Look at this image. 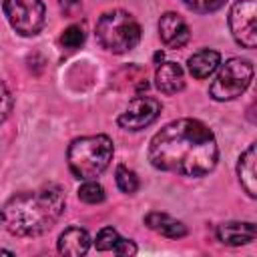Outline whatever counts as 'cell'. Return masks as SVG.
I'll return each mask as SVG.
<instances>
[{
	"instance_id": "d4e9b609",
	"label": "cell",
	"mask_w": 257,
	"mask_h": 257,
	"mask_svg": "<svg viewBox=\"0 0 257 257\" xmlns=\"http://www.w3.org/2000/svg\"><path fill=\"white\" fill-rule=\"evenodd\" d=\"M0 255H12V251H6V249H0Z\"/></svg>"
},
{
	"instance_id": "4fadbf2b",
	"label": "cell",
	"mask_w": 257,
	"mask_h": 257,
	"mask_svg": "<svg viewBox=\"0 0 257 257\" xmlns=\"http://www.w3.org/2000/svg\"><path fill=\"white\" fill-rule=\"evenodd\" d=\"M88 247H90V237L80 227H68L58 237V251L62 255L80 257V255H84L88 251Z\"/></svg>"
},
{
	"instance_id": "603a6c76",
	"label": "cell",
	"mask_w": 257,
	"mask_h": 257,
	"mask_svg": "<svg viewBox=\"0 0 257 257\" xmlns=\"http://www.w3.org/2000/svg\"><path fill=\"white\" fill-rule=\"evenodd\" d=\"M78 2H80V0H58L60 8H62V10H66V12H68V10H72L74 6H78Z\"/></svg>"
},
{
	"instance_id": "7a4b0ae2",
	"label": "cell",
	"mask_w": 257,
	"mask_h": 257,
	"mask_svg": "<svg viewBox=\"0 0 257 257\" xmlns=\"http://www.w3.org/2000/svg\"><path fill=\"white\" fill-rule=\"evenodd\" d=\"M66 197L62 187L46 185L10 197L0 209V223L16 237H36L46 233L64 213Z\"/></svg>"
},
{
	"instance_id": "e0dca14e",
	"label": "cell",
	"mask_w": 257,
	"mask_h": 257,
	"mask_svg": "<svg viewBox=\"0 0 257 257\" xmlns=\"http://www.w3.org/2000/svg\"><path fill=\"white\" fill-rule=\"evenodd\" d=\"M84 38H86L84 26H82V24H70V26L62 32L60 42H62V46H64V48H68V50H76V48H80V46H82Z\"/></svg>"
},
{
	"instance_id": "2e32d148",
	"label": "cell",
	"mask_w": 257,
	"mask_h": 257,
	"mask_svg": "<svg viewBox=\"0 0 257 257\" xmlns=\"http://www.w3.org/2000/svg\"><path fill=\"white\" fill-rule=\"evenodd\" d=\"M120 241H122V237L118 235L116 229L104 227V229L98 231V235H96V239H94V247H96L98 251H116V247H118Z\"/></svg>"
},
{
	"instance_id": "5bb4252c",
	"label": "cell",
	"mask_w": 257,
	"mask_h": 257,
	"mask_svg": "<svg viewBox=\"0 0 257 257\" xmlns=\"http://www.w3.org/2000/svg\"><path fill=\"white\" fill-rule=\"evenodd\" d=\"M255 161H257V149L255 145H249V149L239 157L237 163V175H239V183L245 189V193L249 197L257 195V173H255Z\"/></svg>"
},
{
	"instance_id": "30bf717a",
	"label": "cell",
	"mask_w": 257,
	"mask_h": 257,
	"mask_svg": "<svg viewBox=\"0 0 257 257\" xmlns=\"http://www.w3.org/2000/svg\"><path fill=\"white\" fill-rule=\"evenodd\" d=\"M217 239L225 245L239 247L255 239V223L251 221H229L217 227Z\"/></svg>"
},
{
	"instance_id": "7402d4cb",
	"label": "cell",
	"mask_w": 257,
	"mask_h": 257,
	"mask_svg": "<svg viewBox=\"0 0 257 257\" xmlns=\"http://www.w3.org/2000/svg\"><path fill=\"white\" fill-rule=\"evenodd\" d=\"M114 253H116V255H135V253H137V245H135L131 239H122V241L118 243V247H116Z\"/></svg>"
},
{
	"instance_id": "cb8c5ba5",
	"label": "cell",
	"mask_w": 257,
	"mask_h": 257,
	"mask_svg": "<svg viewBox=\"0 0 257 257\" xmlns=\"http://www.w3.org/2000/svg\"><path fill=\"white\" fill-rule=\"evenodd\" d=\"M155 60H157V62L163 60V52H157V54H155Z\"/></svg>"
},
{
	"instance_id": "6da1fadb",
	"label": "cell",
	"mask_w": 257,
	"mask_h": 257,
	"mask_svg": "<svg viewBox=\"0 0 257 257\" xmlns=\"http://www.w3.org/2000/svg\"><path fill=\"white\" fill-rule=\"evenodd\" d=\"M149 161L155 169L183 177H203L219 161L213 131L197 118H179L165 124L149 145Z\"/></svg>"
},
{
	"instance_id": "ffe728a7",
	"label": "cell",
	"mask_w": 257,
	"mask_h": 257,
	"mask_svg": "<svg viewBox=\"0 0 257 257\" xmlns=\"http://www.w3.org/2000/svg\"><path fill=\"white\" fill-rule=\"evenodd\" d=\"M191 10L195 12H215L219 10L227 0H183Z\"/></svg>"
},
{
	"instance_id": "ac0fdd59",
	"label": "cell",
	"mask_w": 257,
	"mask_h": 257,
	"mask_svg": "<svg viewBox=\"0 0 257 257\" xmlns=\"http://www.w3.org/2000/svg\"><path fill=\"white\" fill-rule=\"evenodd\" d=\"M116 185H118V189L122 191V193H126V195H133L137 189H139V177H137V173L135 171H131L128 167H124V165H120V167H116Z\"/></svg>"
},
{
	"instance_id": "5b68a950",
	"label": "cell",
	"mask_w": 257,
	"mask_h": 257,
	"mask_svg": "<svg viewBox=\"0 0 257 257\" xmlns=\"http://www.w3.org/2000/svg\"><path fill=\"white\" fill-rule=\"evenodd\" d=\"M253 78V64L245 58H229L221 64L215 80L209 86V94L215 100H233L241 96Z\"/></svg>"
},
{
	"instance_id": "44dd1931",
	"label": "cell",
	"mask_w": 257,
	"mask_h": 257,
	"mask_svg": "<svg viewBox=\"0 0 257 257\" xmlns=\"http://www.w3.org/2000/svg\"><path fill=\"white\" fill-rule=\"evenodd\" d=\"M10 110H12V94L6 88V84L0 82V122H4L8 118Z\"/></svg>"
},
{
	"instance_id": "9a60e30c",
	"label": "cell",
	"mask_w": 257,
	"mask_h": 257,
	"mask_svg": "<svg viewBox=\"0 0 257 257\" xmlns=\"http://www.w3.org/2000/svg\"><path fill=\"white\" fill-rule=\"evenodd\" d=\"M219 64H221V54L217 50H209V48H203V50L195 52L187 60L189 72L195 78H207V76H211L219 68Z\"/></svg>"
},
{
	"instance_id": "ba28073f",
	"label": "cell",
	"mask_w": 257,
	"mask_h": 257,
	"mask_svg": "<svg viewBox=\"0 0 257 257\" xmlns=\"http://www.w3.org/2000/svg\"><path fill=\"white\" fill-rule=\"evenodd\" d=\"M161 114V102L153 96H137L128 102L118 116V126L124 131H143L153 124Z\"/></svg>"
},
{
	"instance_id": "9c48e42d",
	"label": "cell",
	"mask_w": 257,
	"mask_h": 257,
	"mask_svg": "<svg viewBox=\"0 0 257 257\" xmlns=\"http://www.w3.org/2000/svg\"><path fill=\"white\" fill-rule=\"evenodd\" d=\"M159 36L167 48H181L189 42L191 30L177 12H165L159 20Z\"/></svg>"
},
{
	"instance_id": "8fae6325",
	"label": "cell",
	"mask_w": 257,
	"mask_h": 257,
	"mask_svg": "<svg viewBox=\"0 0 257 257\" xmlns=\"http://www.w3.org/2000/svg\"><path fill=\"white\" fill-rule=\"evenodd\" d=\"M155 84L165 94H177L185 86L183 68L177 62H163V64H159L157 72H155Z\"/></svg>"
},
{
	"instance_id": "8992f818",
	"label": "cell",
	"mask_w": 257,
	"mask_h": 257,
	"mask_svg": "<svg viewBox=\"0 0 257 257\" xmlns=\"http://www.w3.org/2000/svg\"><path fill=\"white\" fill-rule=\"evenodd\" d=\"M4 14L20 36H34L44 26L42 0H4Z\"/></svg>"
},
{
	"instance_id": "52a82bcc",
	"label": "cell",
	"mask_w": 257,
	"mask_h": 257,
	"mask_svg": "<svg viewBox=\"0 0 257 257\" xmlns=\"http://www.w3.org/2000/svg\"><path fill=\"white\" fill-rule=\"evenodd\" d=\"M229 28L237 44L243 48L257 46V2L237 0L229 12Z\"/></svg>"
},
{
	"instance_id": "7c38bea8",
	"label": "cell",
	"mask_w": 257,
	"mask_h": 257,
	"mask_svg": "<svg viewBox=\"0 0 257 257\" xmlns=\"http://www.w3.org/2000/svg\"><path fill=\"white\" fill-rule=\"evenodd\" d=\"M145 225L151 231H155L163 237H169V239H181L187 235V227L179 219H175L167 213H159V211H151L145 217Z\"/></svg>"
},
{
	"instance_id": "277c9868",
	"label": "cell",
	"mask_w": 257,
	"mask_h": 257,
	"mask_svg": "<svg viewBox=\"0 0 257 257\" xmlns=\"http://www.w3.org/2000/svg\"><path fill=\"white\" fill-rule=\"evenodd\" d=\"M96 38L108 52L124 54L139 44L141 26L133 14L124 10H110L96 22Z\"/></svg>"
},
{
	"instance_id": "3957f363",
	"label": "cell",
	"mask_w": 257,
	"mask_h": 257,
	"mask_svg": "<svg viewBox=\"0 0 257 257\" xmlns=\"http://www.w3.org/2000/svg\"><path fill=\"white\" fill-rule=\"evenodd\" d=\"M114 155L112 141L106 135H90L74 139L68 147L66 161L70 173L80 181H92L100 177L110 165Z\"/></svg>"
},
{
	"instance_id": "d6986e66",
	"label": "cell",
	"mask_w": 257,
	"mask_h": 257,
	"mask_svg": "<svg viewBox=\"0 0 257 257\" xmlns=\"http://www.w3.org/2000/svg\"><path fill=\"white\" fill-rule=\"evenodd\" d=\"M78 199L88 203V205H96L104 201V189L92 179V181H84L78 189Z\"/></svg>"
}]
</instances>
